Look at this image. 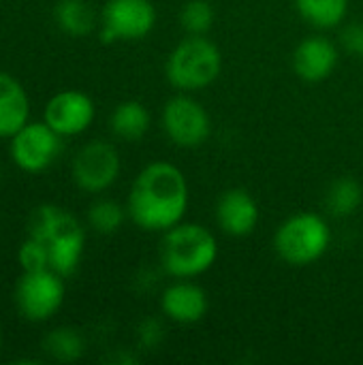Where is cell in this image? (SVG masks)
Returning <instances> with one entry per match:
<instances>
[{
  "mask_svg": "<svg viewBox=\"0 0 363 365\" xmlns=\"http://www.w3.org/2000/svg\"><path fill=\"white\" fill-rule=\"evenodd\" d=\"M122 169L118 150L107 141L86 143L73 158L71 175L77 188L90 195H98L113 186Z\"/></svg>",
  "mask_w": 363,
  "mask_h": 365,
  "instance_id": "cell-9",
  "label": "cell"
},
{
  "mask_svg": "<svg viewBox=\"0 0 363 365\" xmlns=\"http://www.w3.org/2000/svg\"><path fill=\"white\" fill-rule=\"evenodd\" d=\"M26 235L45 246L49 269L64 278L75 274L83 257L86 231L68 210L53 203L34 207L26 222Z\"/></svg>",
  "mask_w": 363,
  "mask_h": 365,
  "instance_id": "cell-2",
  "label": "cell"
},
{
  "mask_svg": "<svg viewBox=\"0 0 363 365\" xmlns=\"http://www.w3.org/2000/svg\"><path fill=\"white\" fill-rule=\"evenodd\" d=\"M62 139L64 137L45 124V120L28 122L9 139L11 160L26 173H43L58 160L62 152Z\"/></svg>",
  "mask_w": 363,
  "mask_h": 365,
  "instance_id": "cell-7",
  "label": "cell"
},
{
  "mask_svg": "<svg viewBox=\"0 0 363 365\" xmlns=\"http://www.w3.org/2000/svg\"><path fill=\"white\" fill-rule=\"evenodd\" d=\"M300 15L315 28H336L344 21L349 0H295Z\"/></svg>",
  "mask_w": 363,
  "mask_h": 365,
  "instance_id": "cell-18",
  "label": "cell"
},
{
  "mask_svg": "<svg viewBox=\"0 0 363 365\" xmlns=\"http://www.w3.org/2000/svg\"><path fill=\"white\" fill-rule=\"evenodd\" d=\"M338 64V49L325 36L304 38L293 53V68L300 79L308 83L325 81Z\"/></svg>",
  "mask_w": 363,
  "mask_h": 365,
  "instance_id": "cell-13",
  "label": "cell"
},
{
  "mask_svg": "<svg viewBox=\"0 0 363 365\" xmlns=\"http://www.w3.org/2000/svg\"><path fill=\"white\" fill-rule=\"evenodd\" d=\"M163 128L178 148H199L212 133V120L201 103L190 96H173L163 109Z\"/></svg>",
  "mask_w": 363,
  "mask_h": 365,
  "instance_id": "cell-10",
  "label": "cell"
},
{
  "mask_svg": "<svg viewBox=\"0 0 363 365\" xmlns=\"http://www.w3.org/2000/svg\"><path fill=\"white\" fill-rule=\"evenodd\" d=\"M156 26V9L150 0H107L101 15V41H139Z\"/></svg>",
  "mask_w": 363,
  "mask_h": 365,
  "instance_id": "cell-8",
  "label": "cell"
},
{
  "mask_svg": "<svg viewBox=\"0 0 363 365\" xmlns=\"http://www.w3.org/2000/svg\"><path fill=\"white\" fill-rule=\"evenodd\" d=\"M131 220L143 231H167L188 210V184L184 173L165 160L148 165L133 182L126 203Z\"/></svg>",
  "mask_w": 363,
  "mask_h": 365,
  "instance_id": "cell-1",
  "label": "cell"
},
{
  "mask_svg": "<svg viewBox=\"0 0 363 365\" xmlns=\"http://www.w3.org/2000/svg\"><path fill=\"white\" fill-rule=\"evenodd\" d=\"M182 28L193 36H203L214 24V9L208 0H188L180 11Z\"/></svg>",
  "mask_w": 363,
  "mask_h": 365,
  "instance_id": "cell-22",
  "label": "cell"
},
{
  "mask_svg": "<svg viewBox=\"0 0 363 365\" xmlns=\"http://www.w3.org/2000/svg\"><path fill=\"white\" fill-rule=\"evenodd\" d=\"M126 212L128 210H124L120 203H116L111 199H98L88 210V222H90V227L96 233H101V235H113L124 225Z\"/></svg>",
  "mask_w": 363,
  "mask_h": 365,
  "instance_id": "cell-21",
  "label": "cell"
},
{
  "mask_svg": "<svg viewBox=\"0 0 363 365\" xmlns=\"http://www.w3.org/2000/svg\"><path fill=\"white\" fill-rule=\"evenodd\" d=\"M43 351L60 364H73L77 361L83 351H86V342L81 338V334L73 327H58L51 329L45 340H43Z\"/></svg>",
  "mask_w": 363,
  "mask_h": 365,
  "instance_id": "cell-19",
  "label": "cell"
},
{
  "mask_svg": "<svg viewBox=\"0 0 363 365\" xmlns=\"http://www.w3.org/2000/svg\"><path fill=\"white\" fill-rule=\"evenodd\" d=\"M94 101L81 90H62L53 94L43 111L45 124H49L60 137H77L86 133L94 122Z\"/></svg>",
  "mask_w": 363,
  "mask_h": 365,
  "instance_id": "cell-11",
  "label": "cell"
},
{
  "mask_svg": "<svg viewBox=\"0 0 363 365\" xmlns=\"http://www.w3.org/2000/svg\"><path fill=\"white\" fill-rule=\"evenodd\" d=\"M329 242L332 231L325 218L310 212L287 218L274 235V248L278 257L293 267H306L319 261L327 252Z\"/></svg>",
  "mask_w": 363,
  "mask_h": 365,
  "instance_id": "cell-5",
  "label": "cell"
},
{
  "mask_svg": "<svg viewBox=\"0 0 363 365\" xmlns=\"http://www.w3.org/2000/svg\"><path fill=\"white\" fill-rule=\"evenodd\" d=\"M342 45L349 53L363 58V21H353L342 30Z\"/></svg>",
  "mask_w": 363,
  "mask_h": 365,
  "instance_id": "cell-24",
  "label": "cell"
},
{
  "mask_svg": "<svg viewBox=\"0 0 363 365\" xmlns=\"http://www.w3.org/2000/svg\"><path fill=\"white\" fill-rule=\"evenodd\" d=\"M223 68L218 47L205 36L184 38L167 58V81L178 90H201L216 81Z\"/></svg>",
  "mask_w": 363,
  "mask_h": 365,
  "instance_id": "cell-4",
  "label": "cell"
},
{
  "mask_svg": "<svg viewBox=\"0 0 363 365\" xmlns=\"http://www.w3.org/2000/svg\"><path fill=\"white\" fill-rule=\"evenodd\" d=\"M17 261L21 272H39V269H49V257L47 250L41 242H36L34 237H26L19 244L17 250Z\"/></svg>",
  "mask_w": 363,
  "mask_h": 365,
  "instance_id": "cell-23",
  "label": "cell"
},
{
  "mask_svg": "<svg viewBox=\"0 0 363 365\" xmlns=\"http://www.w3.org/2000/svg\"><path fill=\"white\" fill-rule=\"evenodd\" d=\"M218 257L216 237L197 222H178L165 231L160 263L173 278H195L205 274Z\"/></svg>",
  "mask_w": 363,
  "mask_h": 365,
  "instance_id": "cell-3",
  "label": "cell"
},
{
  "mask_svg": "<svg viewBox=\"0 0 363 365\" xmlns=\"http://www.w3.org/2000/svg\"><path fill=\"white\" fill-rule=\"evenodd\" d=\"M53 19L58 28L68 36H86L96 24L94 11L86 0H58L53 9Z\"/></svg>",
  "mask_w": 363,
  "mask_h": 365,
  "instance_id": "cell-17",
  "label": "cell"
},
{
  "mask_svg": "<svg viewBox=\"0 0 363 365\" xmlns=\"http://www.w3.org/2000/svg\"><path fill=\"white\" fill-rule=\"evenodd\" d=\"M160 340H163V325L154 319L143 321L139 327V342L148 349H154L160 344Z\"/></svg>",
  "mask_w": 363,
  "mask_h": 365,
  "instance_id": "cell-25",
  "label": "cell"
},
{
  "mask_svg": "<svg viewBox=\"0 0 363 365\" xmlns=\"http://www.w3.org/2000/svg\"><path fill=\"white\" fill-rule=\"evenodd\" d=\"M0 351H2V327H0Z\"/></svg>",
  "mask_w": 363,
  "mask_h": 365,
  "instance_id": "cell-26",
  "label": "cell"
},
{
  "mask_svg": "<svg viewBox=\"0 0 363 365\" xmlns=\"http://www.w3.org/2000/svg\"><path fill=\"white\" fill-rule=\"evenodd\" d=\"M362 186L353 178H340V180H336L329 186L327 195H325V207L336 218H347V216L355 214L357 207L362 205Z\"/></svg>",
  "mask_w": 363,
  "mask_h": 365,
  "instance_id": "cell-20",
  "label": "cell"
},
{
  "mask_svg": "<svg viewBox=\"0 0 363 365\" xmlns=\"http://www.w3.org/2000/svg\"><path fill=\"white\" fill-rule=\"evenodd\" d=\"M28 122H30L28 92L11 73L0 71V139H11Z\"/></svg>",
  "mask_w": 363,
  "mask_h": 365,
  "instance_id": "cell-15",
  "label": "cell"
},
{
  "mask_svg": "<svg viewBox=\"0 0 363 365\" xmlns=\"http://www.w3.org/2000/svg\"><path fill=\"white\" fill-rule=\"evenodd\" d=\"M109 126L118 139L139 141L150 128V111L139 101H124L113 109Z\"/></svg>",
  "mask_w": 363,
  "mask_h": 365,
  "instance_id": "cell-16",
  "label": "cell"
},
{
  "mask_svg": "<svg viewBox=\"0 0 363 365\" xmlns=\"http://www.w3.org/2000/svg\"><path fill=\"white\" fill-rule=\"evenodd\" d=\"M261 212L255 197L242 188H231L216 203V222L231 237H246L259 225Z\"/></svg>",
  "mask_w": 363,
  "mask_h": 365,
  "instance_id": "cell-12",
  "label": "cell"
},
{
  "mask_svg": "<svg viewBox=\"0 0 363 365\" xmlns=\"http://www.w3.org/2000/svg\"><path fill=\"white\" fill-rule=\"evenodd\" d=\"M160 306L171 321L182 325H193L208 314L210 302L201 287L193 282H175L163 293Z\"/></svg>",
  "mask_w": 363,
  "mask_h": 365,
  "instance_id": "cell-14",
  "label": "cell"
},
{
  "mask_svg": "<svg viewBox=\"0 0 363 365\" xmlns=\"http://www.w3.org/2000/svg\"><path fill=\"white\" fill-rule=\"evenodd\" d=\"M64 293V276L58 272H21L15 284V306L26 321L45 323L62 308Z\"/></svg>",
  "mask_w": 363,
  "mask_h": 365,
  "instance_id": "cell-6",
  "label": "cell"
}]
</instances>
